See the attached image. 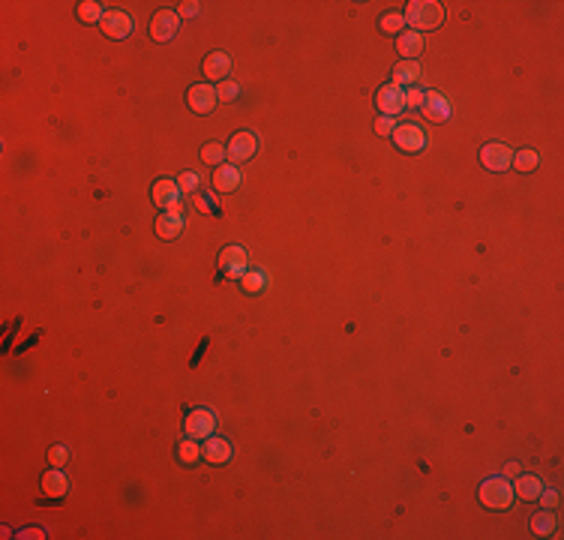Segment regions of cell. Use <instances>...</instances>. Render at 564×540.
<instances>
[{
  "label": "cell",
  "mask_w": 564,
  "mask_h": 540,
  "mask_svg": "<svg viewBox=\"0 0 564 540\" xmlns=\"http://www.w3.org/2000/svg\"><path fill=\"white\" fill-rule=\"evenodd\" d=\"M202 456H205L207 462H213V466H225V462L231 459V444L225 442V438H207Z\"/></svg>",
  "instance_id": "obj_17"
},
{
  "label": "cell",
  "mask_w": 564,
  "mask_h": 540,
  "mask_svg": "<svg viewBox=\"0 0 564 540\" xmlns=\"http://www.w3.org/2000/svg\"><path fill=\"white\" fill-rule=\"evenodd\" d=\"M174 33H178V12L159 9L156 16L150 18V36H154L156 42H168Z\"/></svg>",
  "instance_id": "obj_10"
},
{
  "label": "cell",
  "mask_w": 564,
  "mask_h": 540,
  "mask_svg": "<svg viewBox=\"0 0 564 540\" xmlns=\"http://www.w3.org/2000/svg\"><path fill=\"white\" fill-rule=\"evenodd\" d=\"M198 9H202V4H195V0H186V4H180V12H178V16H183V18H195V16H198Z\"/></svg>",
  "instance_id": "obj_35"
},
{
  "label": "cell",
  "mask_w": 564,
  "mask_h": 540,
  "mask_svg": "<svg viewBox=\"0 0 564 540\" xmlns=\"http://www.w3.org/2000/svg\"><path fill=\"white\" fill-rule=\"evenodd\" d=\"M174 183H178V190H180V193H195V186H198V174H195V171H183Z\"/></svg>",
  "instance_id": "obj_31"
},
{
  "label": "cell",
  "mask_w": 564,
  "mask_h": 540,
  "mask_svg": "<svg viewBox=\"0 0 564 540\" xmlns=\"http://www.w3.org/2000/svg\"><path fill=\"white\" fill-rule=\"evenodd\" d=\"M154 205L156 207H162V210H171L174 205H178V198H180V190H178V183L174 180H156L154 183Z\"/></svg>",
  "instance_id": "obj_13"
},
{
  "label": "cell",
  "mask_w": 564,
  "mask_h": 540,
  "mask_svg": "<svg viewBox=\"0 0 564 540\" xmlns=\"http://www.w3.org/2000/svg\"><path fill=\"white\" fill-rule=\"evenodd\" d=\"M183 430H186L190 438H210L213 430H217V418H213L210 408H195V411L186 414Z\"/></svg>",
  "instance_id": "obj_5"
},
{
  "label": "cell",
  "mask_w": 564,
  "mask_h": 540,
  "mask_svg": "<svg viewBox=\"0 0 564 540\" xmlns=\"http://www.w3.org/2000/svg\"><path fill=\"white\" fill-rule=\"evenodd\" d=\"M541 489H543L541 477H534V474H517V483H513V495H519L522 501H534L537 495H541Z\"/></svg>",
  "instance_id": "obj_18"
},
{
  "label": "cell",
  "mask_w": 564,
  "mask_h": 540,
  "mask_svg": "<svg viewBox=\"0 0 564 540\" xmlns=\"http://www.w3.org/2000/svg\"><path fill=\"white\" fill-rule=\"evenodd\" d=\"M393 142H396L399 150H405V154H418V150H423V144H426V132L418 127V123H396Z\"/></svg>",
  "instance_id": "obj_4"
},
{
  "label": "cell",
  "mask_w": 564,
  "mask_h": 540,
  "mask_svg": "<svg viewBox=\"0 0 564 540\" xmlns=\"http://www.w3.org/2000/svg\"><path fill=\"white\" fill-rule=\"evenodd\" d=\"M531 532L537 534V537H546V534H553L556 532V517L549 510H543V513H537V517L531 519Z\"/></svg>",
  "instance_id": "obj_23"
},
{
  "label": "cell",
  "mask_w": 564,
  "mask_h": 540,
  "mask_svg": "<svg viewBox=\"0 0 564 540\" xmlns=\"http://www.w3.org/2000/svg\"><path fill=\"white\" fill-rule=\"evenodd\" d=\"M403 24H405V18L399 16V12H387V16L381 18V30H387V33H399V30H403Z\"/></svg>",
  "instance_id": "obj_29"
},
{
  "label": "cell",
  "mask_w": 564,
  "mask_h": 540,
  "mask_svg": "<svg viewBox=\"0 0 564 540\" xmlns=\"http://www.w3.org/2000/svg\"><path fill=\"white\" fill-rule=\"evenodd\" d=\"M48 462H52L54 469H64L67 462H69V450L64 447V444H57V447H52L48 450Z\"/></svg>",
  "instance_id": "obj_30"
},
{
  "label": "cell",
  "mask_w": 564,
  "mask_h": 540,
  "mask_svg": "<svg viewBox=\"0 0 564 540\" xmlns=\"http://www.w3.org/2000/svg\"><path fill=\"white\" fill-rule=\"evenodd\" d=\"M99 28H103V33L108 36V40H127L130 30H132V21H130L127 12L108 9L103 16V21H99Z\"/></svg>",
  "instance_id": "obj_9"
},
{
  "label": "cell",
  "mask_w": 564,
  "mask_h": 540,
  "mask_svg": "<svg viewBox=\"0 0 564 540\" xmlns=\"http://www.w3.org/2000/svg\"><path fill=\"white\" fill-rule=\"evenodd\" d=\"M217 96L222 99V103H234V99L241 96V87L225 79V81H219V87H217Z\"/></svg>",
  "instance_id": "obj_28"
},
{
  "label": "cell",
  "mask_w": 564,
  "mask_h": 540,
  "mask_svg": "<svg viewBox=\"0 0 564 540\" xmlns=\"http://www.w3.org/2000/svg\"><path fill=\"white\" fill-rule=\"evenodd\" d=\"M480 501L490 510H507L513 501V483H507V477H490L480 486Z\"/></svg>",
  "instance_id": "obj_2"
},
{
  "label": "cell",
  "mask_w": 564,
  "mask_h": 540,
  "mask_svg": "<svg viewBox=\"0 0 564 540\" xmlns=\"http://www.w3.org/2000/svg\"><path fill=\"white\" fill-rule=\"evenodd\" d=\"M442 16H444L442 4H432V0H411L403 18H405V24L415 28V33H420V30H435L438 24H442Z\"/></svg>",
  "instance_id": "obj_1"
},
{
  "label": "cell",
  "mask_w": 564,
  "mask_h": 540,
  "mask_svg": "<svg viewBox=\"0 0 564 540\" xmlns=\"http://www.w3.org/2000/svg\"><path fill=\"white\" fill-rule=\"evenodd\" d=\"M255 150H258V138H255L253 132H237V135H231L229 147H225V156H229L234 166H237V162L253 159Z\"/></svg>",
  "instance_id": "obj_7"
},
{
  "label": "cell",
  "mask_w": 564,
  "mask_h": 540,
  "mask_svg": "<svg viewBox=\"0 0 564 540\" xmlns=\"http://www.w3.org/2000/svg\"><path fill=\"white\" fill-rule=\"evenodd\" d=\"M420 79V64L418 60H399V64L393 67V84H415Z\"/></svg>",
  "instance_id": "obj_21"
},
{
  "label": "cell",
  "mask_w": 564,
  "mask_h": 540,
  "mask_svg": "<svg viewBox=\"0 0 564 540\" xmlns=\"http://www.w3.org/2000/svg\"><path fill=\"white\" fill-rule=\"evenodd\" d=\"M178 456H180V462H186V466H192V462L202 456V450H198V444H195V438H186V442L178 447Z\"/></svg>",
  "instance_id": "obj_27"
},
{
  "label": "cell",
  "mask_w": 564,
  "mask_h": 540,
  "mask_svg": "<svg viewBox=\"0 0 564 540\" xmlns=\"http://www.w3.org/2000/svg\"><path fill=\"white\" fill-rule=\"evenodd\" d=\"M393 130H396V120L393 117H379V120H375V132H379V135H393Z\"/></svg>",
  "instance_id": "obj_33"
},
{
  "label": "cell",
  "mask_w": 564,
  "mask_h": 540,
  "mask_svg": "<svg viewBox=\"0 0 564 540\" xmlns=\"http://www.w3.org/2000/svg\"><path fill=\"white\" fill-rule=\"evenodd\" d=\"M420 108L426 111V117H430V120H447V117H450V103H447V99L438 93V91H430V93H426Z\"/></svg>",
  "instance_id": "obj_15"
},
{
  "label": "cell",
  "mask_w": 564,
  "mask_h": 540,
  "mask_svg": "<svg viewBox=\"0 0 564 540\" xmlns=\"http://www.w3.org/2000/svg\"><path fill=\"white\" fill-rule=\"evenodd\" d=\"M202 159L207 162V166H222V159H225V147H222V144H217V142L205 144V147H202Z\"/></svg>",
  "instance_id": "obj_26"
},
{
  "label": "cell",
  "mask_w": 564,
  "mask_h": 540,
  "mask_svg": "<svg viewBox=\"0 0 564 540\" xmlns=\"http://www.w3.org/2000/svg\"><path fill=\"white\" fill-rule=\"evenodd\" d=\"M103 6L99 4H93V0H84V4H79V18L84 21V24H93V21H103Z\"/></svg>",
  "instance_id": "obj_25"
},
{
  "label": "cell",
  "mask_w": 564,
  "mask_h": 540,
  "mask_svg": "<svg viewBox=\"0 0 564 540\" xmlns=\"http://www.w3.org/2000/svg\"><path fill=\"white\" fill-rule=\"evenodd\" d=\"M537 498H541L543 510H556V507H558V501H561L556 489H541V495H537Z\"/></svg>",
  "instance_id": "obj_32"
},
{
  "label": "cell",
  "mask_w": 564,
  "mask_h": 540,
  "mask_svg": "<svg viewBox=\"0 0 564 540\" xmlns=\"http://www.w3.org/2000/svg\"><path fill=\"white\" fill-rule=\"evenodd\" d=\"M231 72V57L225 52H213L207 60H205V75L207 79H217V81H225Z\"/></svg>",
  "instance_id": "obj_16"
},
{
  "label": "cell",
  "mask_w": 564,
  "mask_h": 540,
  "mask_svg": "<svg viewBox=\"0 0 564 540\" xmlns=\"http://www.w3.org/2000/svg\"><path fill=\"white\" fill-rule=\"evenodd\" d=\"M375 105H379L384 117H393L405 108V91L399 84H384V87H379V93H375Z\"/></svg>",
  "instance_id": "obj_3"
},
{
  "label": "cell",
  "mask_w": 564,
  "mask_h": 540,
  "mask_svg": "<svg viewBox=\"0 0 564 540\" xmlns=\"http://www.w3.org/2000/svg\"><path fill=\"white\" fill-rule=\"evenodd\" d=\"M180 231H183V210H180V205H174L171 210H166L156 219V234L168 241V237H178Z\"/></svg>",
  "instance_id": "obj_12"
},
{
  "label": "cell",
  "mask_w": 564,
  "mask_h": 540,
  "mask_svg": "<svg viewBox=\"0 0 564 540\" xmlns=\"http://www.w3.org/2000/svg\"><path fill=\"white\" fill-rule=\"evenodd\" d=\"M505 474H507V477H517V474H519V466H517V462H507Z\"/></svg>",
  "instance_id": "obj_37"
},
{
  "label": "cell",
  "mask_w": 564,
  "mask_h": 540,
  "mask_svg": "<svg viewBox=\"0 0 564 540\" xmlns=\"http://www.w3.org/2000/svg\"><path fill=\"white\" fill-rule=\"evenodd\" d=\"M42 493L45 495H52V498H60V495H67L69 493V477L60 471V469H52L45 477H42Z\"/></svg>",
  "instance_id": "obj_19"
},
{
  "label": "cell",
  "mask_w": 564,
  "mask_h": 540,
  "mask_svg": "<svg viewBox=\"0 0 564 540\" xmlns=\"http://www.w3.org/2000/svg\"><path fill=\"white\" fill-rule=\"evenodd\" d=\"M537 162H541V159H537L534 150H517V156H513L510 166L517 168V171H534Z\"/></svg>",
  "instance_id": "obj_24"
},
{
  "label": "cell",
  "mask_w": 564,
  "mask_h": 540,
  "mask_svg": "<svg viewBox=\"0 0 564 540\" xmlns=\"http://www.w3.org/2000/svg\"><path fill=\"white\" fill-rule=\"evenodd\" d=\"M213 186H217V193H234L237 186H241V171H237L234 162L229 166H217V174H213Z\"/></svg>",
  "instance_id": "obj_14"
},
{
  "label": "cell",
  "mask_w": 564,
  "mask_h": 540,
  "mask_svg": "<svg viewBox=\"0 0 564 540\" xmlns=\"http://www.w3.org/2000/svg\"><path fill=\"white\" fill-rule=\"evenodd\" d=\"M480 162L490 171H505V168H510V162H513V150L507 144H486L480 150Z\"/></svg>",
  "instance_id": "obj_11"
},
{
  "label": "cell",
  "mask_w": 564,
  "mask_h": 540,
  "mask_svg": "<svg viewBox=\"0 0 564 540\" xmlns=\"http://www.w3.org/2000/svg\"><path fill=\"white\" fill-rule=\"evenodd\" d=\"M241 285H243L246 294H258V292H265L267 276H265V270H246V273L241 276Z\"/></svg>",
  "instance_id": "obj_22"
},
{
  "label": "cell",
  "mask_w": 564,
  "mask_h": 540,
  "mask_svg": "<svg viewBox=\"0 0 564 540\" xmlns=\"http://www.w3.org/2000/svg\"><path fill=\"white\" fill-rule=\"evenodd\" d=\"M423 96H426L423 91H418V87H411V91L405 93V105H408V108H420V105H423Z\"/></svg>",
  "instance_id": "obj_34"
},
{
  "label": "cell",
  "mask_w": 564,
  "mask_h": 540,
  "mask_svg": "<svg viewBox=\"0 0 564 540\" xmlns=\"http://www.w3.org/2000/svg\"><path fill=\"white\" fill-rule=\"evenodd\" d=\"M186 103H190V108L195 111V115H210V111L217 108V103H219L217 87H210V84H192L190 93H186Z\"/></svg>",
  "instance_id": "obj_8"
},
{
  "label": "cell",
  "mask_w": 564,
  "mask_h": 540,
  "mask_svg": "<svg viewBox=\"0 0 564 540\" xmlns=\"http://www.w3.org/2000/svg\"><path fill=\"white\" fill-rule=\"evenodd\" d=\"M396 48H399V54H405L408 60H415V57L423 52V33L405 30V33L396 40Z\"/></svg>",
  "instance_id": "obj_20"
},
{
  "label": "cell",
  "mask_w": 564,
  "mask_h": 540,
  "mask_svg": "<svg viewBox=\"0 0 564 540\" xmlns=\"http://www.w3.org/2000/svg\"><path fill=\"white\" fill-rule=\"evenodd\" d=\"M219 270H222V276H229V280H241L246 273V249L237 243L225 246L219 255Z\"/></svg>",
  "instance_id": "obj_6"
},
{
  "label": "cell",
  "mask_w": 564,
  "mask_h": 540,
  "mask_svg": "<svg viewBox=\"0 0 564 540\" xmlns=\"http://www.w3.org/2000/svg\"><path fill=\"white\" fill-rule=\"evenodd\" d=\"M195 207H198V210H210V202H207V195H195Z\"/></svg>",
  "instance_id": "obj_36"
}]
</instances>
